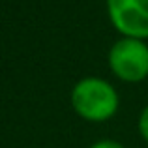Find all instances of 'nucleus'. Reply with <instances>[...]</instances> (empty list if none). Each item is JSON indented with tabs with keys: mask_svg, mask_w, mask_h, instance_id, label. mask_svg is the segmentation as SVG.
I'll return each mask as SVG.
<instances>
[{
	"mask_svg": "<svg viewBox=\"0 0 148 148\" xmlns=\"http://www.w3.org/2000/svg\"><path fill=\"white\" fill-rule=\"evenodd\" d=\"M112 26L124 38H148V0H105Z\"/></svg>",
	"mask_w": 148,
	"mask_h": 148,
	"instance_id": "nucleus-3",
	"label": "nucleus"
},
{
	"mask_svg": "<svg viewBox=\"0 0 148 148\" xmlns=\"http://www.w3.org/2000/svg\"><path fill=\"white\" fill-rule=\"evenodd\" d=\"M90 148H124L120 143H116V141H112V139H103V141H98V143H94Z\"/></svg>",
	"mask_w": 148,
	"mask_h": 148,
	"instance_id": "nucleus-5",
	"label": "nucleus"
},
{
	"mask_svg": "<svg viewBox=\"0 0 148 148\" xmlns=\"http://www.w3.org/2000/svg\"><path fill=\"white\" fill-rule=\"evenodd\" d=\"M139 133L143 135V139L148 141V105L141 111V114H139Z\"/></svg>",
	"mask_w": 148,
	"mask_h": 148,
	"instance_id": "nucleus-4",
	"label": "nucleus"
},
{
	"mask_svg": "<svg viewBox=\"0 0 148 148\" xmlns=\"http://www.w3.org/2000/svg\"><path fill=\"white\" fill-rule=\"evenodd\" d=\"M114 86L99 77H83L71 90V107L88 122H105L118 111Z\"/></svg>",
	"mask_w": 148,
	"mask_h": 148,
	"instance_id": "nucleus-1",
	"label": "nucleus"
},
{
	"mask_svg": "<svg viewBox=\"0 0 148 148\" xmlns=\"http://www.w3.org/2000/svg\"><path fill=\"white\" fill-rule=\"evenodd\" d=\"M109 68L126 83H139L148 77V45L135 38H120L109 51Z\"/></svg>",
	"mask_w": 148,
	"mask_h": 148,
	"instance_id": "nucleus-2",
	"label": "nucleus"
}]
</instances>
